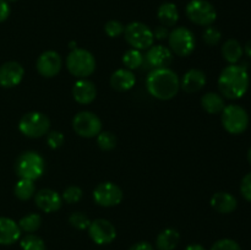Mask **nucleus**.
Returning <instances> with one entry per match:
<instances>
[{
	"label": "nucleus",
	"instance_id": "obj_12",
	"mask_svg": "<svg viewBox=\"0 0 251 250\" xmlns=\"http://www.w3.org/2000/svg\"><path fill=\"white\" fill-rule=\"evenodd\" d=\"M87 229L91 239L98 245L110 244L117 238V229H115L114 225L104 218H97L95 221H91Z\"/></svg>",
	"mask_w": 251,
	"mask_h": 250
},
{
	"label": "nucleus",
	"instance_id": "obj_30",
	"mask_svg": "<svg viewBox=\"0 0 251 250\" xmlns=\"http://www.w3.org/2000/svg\"><path fill=\"white\" fill-rule=\"evenodd\" d=\"M97 145L103 151H112L117 146V137L110 131H100L97 135Z\"/></svg>",
	"mask_w": 251,
	"mask_h": 250
},
{
	"label": "nucleus",
	"instance_id": "obj_40",
	"mask_svg": "<svg viewBox=\"0 0 251 250\" xmlns=\"http://www.w3.org/2000/svg\"><path fill=\"white\" fill-rule=\"evenodd\" d=\"M129 250H154V248L153 245L149 242H139L135 243L134 245H131Z\"/></svg>",
	"mask_w": 251,
	"mask_h": 250
},
{
	"label": "nucleus",
	"instance_id": "obj_41",
	"mask_svg": "<svg viewBox=\"0 0 251 250\" xmlns=\"http://www.w3.org/2000/svg\"><path fill=\"white\" fill-rule=\"evenodd\" d=\"M185 250H206V249L201 244H196V243H193V244H189L188 247L185 248Z\"/></svg>",
	"mask_w": 251,
	"mask_h": 250
},
{
	"label": "nucleus",
	"instance_id": "obj_17",
	"mask_svg": "<svg viewBox=\"0 0 251 250\" xmlns=\"http://www.w3.org/2000/svg\"><path fill=\"white\" fill-rule=\"evenodd\" d=\"M146 58L150 65L153 66L154 69L168 68L173 61V53L169 48L158 44V46L150 47Z\"/></svg>",
	"mask_w": 251,
	"mask_h": 250
},
{
	"label": "nucleus",
	"instance_id": "obj_39",
	"mask_svg": "<svg viewBox=\"0 0 251 250\" xmlns=\"http://www.w3.org/2000/svg\"><path fill=\"white\" fill-rule=\"evenodd\" d=\"M10 16V6L6 0H0V22H4Z\"/></svg>",
	"mask_w": 251,
	"mask_h": 250
},
{
	"label": "nucleus",
	"instance_id": "obj_38",
	"mask_svg": "<svg viewBox=\"0 0 251 250\" xmlns=\"http://www.w3.org/2000/svg\"><path fill=\"white\" fill-rule=\"evenodd\" d=\"M153 32V37L156 39H158V41H163V39L168 38L169 36V31H168V27L166 26H158L154 28Z\"/></svg>",
	"mask_w": 251,
	"mask_h": 250
},
{
	"label": "nucleus",
	"instance_id": "obj_9",
	"mask_svg": "<svg viewBox=\"0 0 251 250\" xmlns=\"http://www.w3.org/2000/svg\"><path fill=\"white\" fill-rule=\"evenodd\" d=\"M169 47L172 53L178 56H189L195 49V36L186 27H176L169 32L168 36Z\"/></svg>",
	"mask_w": 251,
	"mask_h": 250
},
{
	"label": "nucleus",
	"instance_id": "obj_37",
	"mask_svg": "<svg viewBox=\"0 0 251 250\" xmlns=\"http://www.w3.org/2000/svg\"><path fill=\"white\" fill-rule=\"evenodd\" d=\"M240 193L245 200L251 202V172L243 178L242 184H240Z\"/></svg>",
	"mask_w": 251,
	"mask_h": 250
},
{
	"label": "nucleus",
	"instance_id": "obj_33",
	"mask_svg": "<svg viewBox=\"0 0 251 250\" xmlns=\"http://www.w3.org/2000/svg\"><path fill=\"white\" fill-rule=\"evenodd\" d=\"M125 26L118 20H110L104 25V32L110 38H117V37L124 34Z\"/></svg>",
	"mask_w": 251,
	"mask_h": 250
},
{
	"label": "nucleus",
	"instance_id": "obj_10",
	"mask_svg": "<svg viewBox=\"0 0 251 250\" xmlns=\"http://www.w3.org/2000/svg\"><path fill=\"white\" fill-rule=\"evenodd\" d=\"M73 127L78 136L91 139L102 131V122L95 113L85 110L74 117Z\"/></svg>",
	"mask_w": 251,
	"mask_h": 250
},
{
	"label": "nucleus",
	"instance_id": "obj_15",
	"mask_svg": "<svg viewBox=\"0 0 251 250\" xmlns=\"http://www.w3.org/2000/svg\"><path fill=\"white\" fill-rule=\"evenodd\" d=\"M25 75L22 65L17 61H7L0 66V86L11 88L19 85Z\"/></svg>",
	"mask_w": 251,
	"mask_h": 250
},
{
	"label": "nucleus",
	"instance_id": "obj_4",
	"mask_svg": "<svg viewBox=\"0 0 251 250\" xmlns=\"http://www.w3.org/2000/svg\"><path fill=\"white\" fill-rule=\"evenodd\" d=\"M15 169L16 174L21 179H29L34 181L43 175L46 171V162L43 157L37 152L27 151L17 158Z\"/></svg>",
	"mask_w": 251,
	"mask_h": 250
},
{
	"label": "nucleus",
	"instance_id": "obj_36",
	"mask_svg": "<svg viewBox=\"0 0 251 250\" xmlns=\"http://www.w3.org/2000/svg\"><path fill=\"white\" fill-rule=\"evenodd\" d=\"M47 144L49 145L50 149H59V147H61V145L64 144V134L60 131L49 132L48 137H47Z\"/></svg>",
	"mask_w": 251,
	"mask_h": 250
},
{
	"label": "nucleus",
	"instance_id": "obj_32",
	"mask_svg": "<svg viewBox=\"0 0 251 250\" xmlns=\"http://www.w3.org/2000/svg\"><path fill=\"white\" fill-rule=\"evenodd\" d=\"M82 195H83L82 189L78 188V186L71 185L64 190L63 195H61V199H63V201H65L66 203H71V205H73V203L78 202V201L82 199Z\"/></svg>",
	"mask_w": 251,
	"mask_h": 250
},
{
	"label": "nucleus",
	"instance_id": "obj_1",
	"mask_svg": "<svg viewBox=\"0 0 251 250\" xmlns=\"http://www.w3.org/2000/svg\"><path fill=\"white\" fill-rule=\"evenodd\" d=\"M250 78L247 68L238 64L226 66L218 77L220 92L228 100H239L249 88Z\"/></svg>",
	"mask_w": 251,
	"mask_h": 250
},
{
	"label": "nucleus",
	"instance_id": "obj_20",
	"mask_svg": "<svg viewBox=\"0 0 251 250\" xmlns=\"http://www.w3.org/2000/svg\"><path fill=\"white\" fill-rule=\"evenodd\" d=\"M211 206L218 213L227 215V213H232L233 211H235L238 201L232 194L227 193V191H218V193L213 194V196L211 198Z\"/></svg>",
	"mask_w": 251,
	"mask_h": 250
},
{
	"label": "nucleus",
	"instance_id": "obj_14",
	"mask_svg": "<svg viewBox=\"0 0 251 250\" xmlns=\"http://www.w3.org/2000/svg\"><path fill=\"white\" fill-rule=\"evenodd\" d=\"M34 202L41 211L46 213H53L60 210L63 199L58 191L51 189H41L34 194Z\"/></svg>",
	"mask_w": 251,
	"mask_h": 250
},
{
	"label": "nucleus",
	"instance_id": "obj_21",
	"mask_svg": "<svg viewBox=\"0 0 251 250\" xmlns=\"http://www.w3.org/2000/svg\"><path fill=\"white\" fill-rule=\"evenodd\" d=\"M206 85V74L199 69H191L183 76L180 87L188 93H195Z\"/></svg>",
	"mask_w": 251,
	"mask_h": 250
},
{
	"label": "nucleus",
	"instance_id": "obj_18",
	"mask_svg": "<svg viewBox=\"0 0 251 250\" xmlns=\"http://www.w3.org/2000/svg\"><path fill=\"white\" fill-rule=\"evenodd\" d=\"M21 229L14 220L0 217V244L11 245L20 239Z\"/></svg>",
	"mask_w": 251,
	"mask_h": 250
},
{
	"label": "nucleus",
	"instance_id": "obj_6",
	"mask_svg": "<svg viewBox=\"0 0 251 250\" xmlns=\"http://www.w3.org/2000/svg\"><path fill=\"white\" fill-rule=\"evenodd\" d=\"M223 127L232 135H240L248 129L249 115L243 107L238 104L226 105L222 110Z\"/></svg>",
	"mask_w": 251,
	"mask_h": 250
},
{
	"label": "nucleus",
	"instance_id": "obj_23",
	"mask_svg": "<svg viewBox=\"0 0 251 250\" xmlns=\"http://www.w3.org/2000/svg\"><path fill=\"white\" fill-rule=\"evenodd\" d=\"M157 16H158V20L161 21L162 26L173 27L179 20L178 7L173 2H163L158 7Z\"/></svg>",
	"mask_w": 251,
	"mask_h": 250
},
{
	"label": "nucleus",
	"instance_id": "obj_34",
	"mask_svg": "<svg viewBox=\"0 0 251 250\" xmlns=\"http://www.w3.org/2000/svg\"><path fill=\"white\" fill-rule=\"evenodd\" d=\"M221 38H222V33L212 26H208L202 33V39L207 46H217Z\"/></svg>",
	"mask_w": 251,
	"mask_h": 250
},
{
	"label": "nucleus",
	"instance_id": "obj_27",
	"mask_svg": "<svg viewBox=\"0 0 251 250\" xmlns=\"http://www.w3.org/2000/svg\"><path fill=\"white\" fill-rule=\"evenodd\" d=\"M17 225L22 232H26L29 234V233H34L39 229L42 225V217L38 213H29V215L24 216Z\"/></svg>",
	"mask_w": 251,
	"mask_h": 250
},
{
	"label": "nucleus",
	"instance_id": "obj_8",
	"mask_svg": "<svg viewBox=\"0 0 251 250\" xmlns=\"http://www.w3.org/2000/svg\"><path fill=\"white\" fill-rule=\"evenodd\" d=\"M124 36L127 43L137 50L149 49L153 46V32L142 22H131L124 29Z\"/></svg>",
	"mask_w": 251,
	"mask_h": 250
},
{
	"label": "nucleus",
	"instance_id": "obj_31",
	"mask_svg": "<svg viewBox=\"0 0 251 250\" xmlns=\"http://www.w3.org/2000/svg\"><path fill=\"white\" fill-rule=\"evenodd\" d=\"M69 223H70L71 227H74L75 229L83 230L87 229L91 221L90 218H88V216H86L83 212H73L69 216Z\"/></svg>",
	"mask_w": 251,
	"mask_h": 250
},
{
	"label": "nucleus",
	"instance_id": "obj_11",
	"mask_svg": "<svg viewBox=\"0 0 251 250\" xmlns=\"http://www.w3.org/2000/svg\"><path fill=\"white\" fill-rule=\"evenodd\" d=\"M123 190L120 186L112 181H104L96 186L93 190V199L96 203L103 207H113V206L119 205L123 201Z\"/></svg>",
	"mask_w": 251,
	"mask_h": 250
},
{
	"label": "nucleus",
	"instance_id": "obj_25",
	"mask_svg": "<svg viewBox=\"0 0 251 250\" xmlns=\"http://www.w3.org/2000/svg\"><path fill=\"white\" fill-rule=\"evenodd\" d=\"M222 55L229 64H237L243 56V47L237 39H228L222 46Z\"/></svg>",
	"mask_w": 251,
	"mask_h": 250
},
{
	"label": "nucleus",
	"instance_id": "obj_35",
	"mask_svg": "<svg viewBox=\"0 0 251 250\" xmlns=\"http://www.w3.org/2000/svg\"><path fill=\"white\" fill-rule=\"evenodd\" d=\"M210 250H242L239 243L235 240L229 239V238H223V239L217 240L213 243Z\"/></svg>",
	"mask_w": 251,
	"mask_h": 250
},
{
	"label": "nucleus",
	"instance_id": "obj_42",
	"mask_svg": "<svg viewBox=\"0 0 251 250\" xmlns=\"http://www.w3.org/2000/svg\"><path fill=\"white\" fill-rule=\"evenodd\" d=\"M244 51H245V54H247V55L249 56V58L251 59V39H250L249 42H248L247 44H245Z\"/></svg>",
	"mask_w": 251,
	"mask_h": 250
},
{
	"label": "nucleus",
	"instance_id": "obj_24",
	"mask_svg": "<svg viewBox=\"0 0 251 250\" xmlns=\"http://www.w3.org/2000/svg\"><path fill=\"white\" fill-rule=\"evenodd\" d=\"M201 105L210 114L222 113V110L226 107L225 100L222 98V96L215 92H208L203 95V97L201 98Z\"/></svg>",
	"mask_w": 251,
	"mask_h": 250
},
{
	"label": "nucleus",
	"instance_id": "obj_16",
	"mask_svg": "<svg viewBox=\"0 0 251 250\" xmlns=\"http://www.w3.org/2000/svg\"><path fill=\"white\" fill-rule=\"evenodd\" d=\"M97 88L87 78H78L73 87V97L80 104H90L96 100Z\"/></svg>",
	"mask_w": 251,
	"mask_h": 250
},
{
	"label": "nucleus",
	"instance_id": "obj_13",
	"mask_svg": "<svg viewBox=\"0 0 251 250\" xmlns=\"http://www.w3.org/2000/svg\"><path fill=\"white\" fill-rule=\"evenodd\" d=\"M37 71L43 77L50 78L59 74L63 66V60L55 50H47L39 55L37 60Z\"/></svg>",
	"mask_w": 251,
	"mask_h": 250
},
{
	"label": "nucleus",
	"instance_id": "obj_22",
	"mask_svg": "<svg viewBox=\"0 0 251 250\" xmlns=\"http://www.w3.org/2000/svg\"><path fill=\"white\" fill-rule=\"evenodd\" d=\"M180 242V233L174 228H166L158 234L156 239V248L158 250H174Z\"/></svg>",
	"mask_w": 251,
	"mask_h": 250
},
{
	"label": "nucleus",
	"instance_id": "obj_26",
	"mask_svg": "<svg viewBox=\"0 0 251 250\" xmlns=\"http://www.w3.org/2000/svg\"><path fill=\"white\" fill-rule=\"evenodd\" d=\"M15 196H16L19 200L26 201L29 200L32 196H34L36 194V185H34L33 180H29V179H21L17 181L16 185L14 189Z\"/></svg>",
	"mask_w": 251,
	"mask_h": 250
},
{
	"label": "nucleus",
	"instance_id": "obj_7",
	"mask_svg": "<svg viewBox=\"0 0 251 250\" xmlns=\"http://www.w3.org/2000/svg\"><path fill=\"white\" fill-rule=\"evenodd\" d=\"M185 11L189 20L199 26L208 27L217 19L215 6L207 0H191L186 5Z\"/></svg>",
	"mask_w": 251,
	"mask_h": 250
},
{
	"label": "nucleus",
	"instance_id": "obj_44",
	"mask_svg": "<svg viewBox=\"0 0 251 250\" xmlns=\"http://www.w3.org/2000/svg\"><path fill=\"white\" fill-rule=\"evenodd\" d=\"M7 1H16V0H7Z\"/></svg>",
	"mask_w": 251,
	"mask_h": 250
},
{
	"label": "nucleus",
	"instance_id": "obj_2",
	"mask_svg": "<svg viewBox=\"0 0 251 250\" xmlns=\"http://www.w3.org/2000/svg\"><path fill=\"white\" fill-rule=\"evenodd\" d=\"M146 87L152 97L161 100H169L178 93L180 80L176 73L169 68L154 69L147 76Z\"/></svg>",
	"mask_w": 251,
	"mask_h": 250
},
{
	"label": "nucleus",
	"instance_id": "obj_29",
	"mask_svg": "<svg viewBox=\"0 0 251 250\" xmlns=\"http://www.w3.org/2000/svg\"><path fill=\"white\" fill-rule=\"evenodd\" d=\"M123 63H124V65L129 70H134V69L140 68L142 65V63H144V55H142V53L140 50L132 48L124 54V56H123Z\"/></svg>",
	"mask_w": 251,
	"mask_h": 250
},
{
	"label": "nucleus",
	"instance_id": "obj_28",
	"mask_svg": "<svg viewBox=\"0 0 251 250\" xmlns=\"http://www.w3.org/2000/svg\"><path fill=\"white\" fill-rule=\"evenodd\" d=\"M20 245H21L22 250H47L44 240L33 233L25 235L20 242Z\"/></svg>",
	"mask_w": 251,
	"mask_h": 250
},
{
	"label": "nucleus",
	"instance_id": "obj_3",
	"mask_svg": "<svg viewBox=\"0 0 251 250\" xmlns=\"http://www.w3.org/2000/svg\"><path fill=\"white\" fill-rule=\"evenodd\" d=\"M66 68L69 73L77 78H86L96 70V59L86 49L75 48L66 58Z\"/></svg>",
	"mask_w": 251,
	"mask_h": 250
},
{
	"label": "nucleus",
	"instance_id": "obj_19",
	"mask_svg": "<svg viewBox=\"0 0 251 250\" xmlns=\"http://www.w3.org/2000/svg\"><path fill=\"white\" fill-rule=\"evenodd\" d=\"M135 83H136V77L129 69H119L110 76V86L113 90L119 91V92L131 90Z\"/></svg>",
	"mask_w": 251,
	"mask_h": 250
},
{
	"label": "nucleus",
	"instance_id": "obj_5",
	"mask_svg": "<svg viewBox=\"0 0 251 250\" xmlns=\"http://www.w3.org/2000/svg\"><path fill=\"white\" fill-rule=\"evenodd\" d=\"M50 120L46 114L39 112H29L20 119L19 129L25 136L38 139L49 131Z\"/></svg>",
	"mask_w": 251,
	"mask_h": 250
},
{
	"label": "nucleus",
	"instance_id": "obj_43",
	"mask_svg": "<svg viewBox=\"0 0 251 250\" xmlns=\"http://www.w3.org/2000/svg\"><path fill=\"white\" fill-rule=\"evenodd\" d=\"M248 161H249V163L251 166V147L249 149V151H248Z\"/></svg>",
	"mask_w": 251,
	"mask_h": 250
}]
</instances>
